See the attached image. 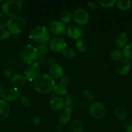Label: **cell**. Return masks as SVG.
Segmentation results:
<instances>
[{"instance_id": "obj_1", "label": "cell", "mask_w": 132, "mask_h": 132, "mask_svg": "<svg viewBox=\"0 0 132 132\" xmlns=\"http://www.w3.org/2000/svg\"><path fill=\"white\" fill-rule=\"evenodd\" d=\"M55 81L49 75L40 74L34 81V88L37 92L47 94L53 90Z\"/></svg>"}, {"instance_id": "obj_2", "label": "cell", "mask_w": 132, "mask_h": 132, "mask_svg": "<svg viewBox=\"0 0 132 132\" xmlns=\"http://www.w3.org/2000/svg\"><path fill=\"white\" fill-rule=\"evenodd\" d=\"M25 1H21V0H12L5 2V3L2 5L1 10L2 13H3L6 16L12 17L16 16L23 8V4L25 3Z\"/></svg>"}, {"instance_id": "obj_3", "label": "cell", "mask_w": 132, "mask_h": 132, "mask_svg": "<svg viewBox=\"0 0 132 132\" xmlns=\"http://www.w3.org/2000/svg\"><path fill=\"white\" fill-rule=\"evenodd\" d=\"M29 37L34 42L43 45L50 40V34L45 27L38 26L31 30Z\"/></svg>"}, {"instance_id": "obj_4", "label": "cell", "mask_w": 132, "mask_h": 132, "mask_svg": "<svg viewBox=\"0 0 132 132\" xmlns=\"http://www.w3.org/2000/svg\"><path fill=\"white\" fill-rule=\"evenodd\" d=\"M26 26L25 20L22 17L16 15L9 19L7 28L10 34L18 35L25 30Z\"/></svg>"}, {"instance_id": "obj_5", "label": "cell", "mask_w": 132, "mask_h": 132, "mask_svg": "<svg viewBox=\"0 0 132 132\" xmlns=\"http://www.w3.org/2000/svg\"><path fill=\"white\" fill-rule=\"evenodd\" d=\"M19 56L23 61L30 64L37 60L39 55L36 48L34 47L32 45H27L22 46L20 49Z\"/></svg>"}, {"instance_id": "obj_6", "label": "cell", "mask_w": 132, "mask_h": 132, "mask_svg": "<svg viewBox=\"0 0 132 132\" xmlns=\"http://www.w3.org/2000/svg\"><path fill=\"white\" fill-rule=\"evenodd\" d=\"M40 65L36 63H30L24 70V76L28 81H34V80L40 75Z\"/></svg>"}, {"instance_id": "obj_7", "label": "cell", "mask_w": 132, "mask_h": 132, "mask_svg": "<svg viewBox=\"0 0 132 132\" xmlns=\"http://www.w3.org/2000/svg\"><path fill=\"white\" fill-rule=\"evenodd\" d=\"M89 113L95 119H102L106 113V108L104 104L101 102H94L89 107Z\"/></svg>"}, {"instance_id": "obj_8", "label": "cell", "mask_w": 132, "mask_h": 132, "mask_svg": "<svg viewBox=\"0 0 132 132\" xmlns=\"http://www.w3.org/2000/svg\"><path fill=\"white\" fill-rule=\"evenodd\" d=\"M65 24L60 21H53L48 24L47 30L49 33L54 36H61L66 32Z\"/></svg>"}, {"instance_id": "obj_9", "label": "cell", "mask_w": 132, "mask_h": 132, "mask_svg": "<svg viewBox=\"0 0 132 132\" xmlns=\"http://www.w3.org/2000/svg\"><path fill=\"white\" fill-rule=\"evenodd\" d=\"M49 41L50 50L54 52H62L67 46V44L65 42L64 39L62 37H52Z\"/></svg>"}, {"instance_id": "obj_10", "label": "cell", "mask_w": 132, "mask_h": 132, "mask_svg": "<svg viewBox=\"0 0 132 132\" xmlns=\"http://www.w3.org/2000/svg\"><path fill=\"white\" fill-rule=\"evenodd\" d=\"M72 17L78 25H84L89 21V15L85 9L80 8L74 12Z\"/></svg>"}, {"instance_id": "obj_11", "label": "cell", "mask_w": 132, "mask_h": 132, "mask_svg": "<svg viewBox=\"0 0 132 132\" xmlns=\"http://www.w3.org/2000/svg\"><path fill=\"white\" fill-rule=\"evenodd\" d=\"M131 68V64L130 61L124 58L118 61L115 66L116 72L121 76H125L128 74L130 71Z\"/></svg>"}, {"instance_id": "obj_12", "label": "cell", "mask_w": 132, "mask_h": 132, "mask_svg": "<svg viewBox=\"0 0 132 132\" xmlns=\"http://www.w3.org/2000/svg\"><path fill=\"white\" fill-rule=\"evenodd\" d=\"M20 96V91L17 88H9L3 90L1 97L2 99L5 101H14L19 98Z\"/></svg>"}, {"instance_id": "obj_13", "label": "cell", "mask_w": 132, "mask_h": 132, "mask_svg": "<svg viewBox=\"0 0 132 132\" xmlns=\"http://www.w3.org/2000/svg\"><path fill=\"white\" fill-rule=\"evenodd\" d=\"M65 34L74 39H79L83 36V28L78 24H71L66 29Z\"/></svg>"}, {"instance_id": "obj_14", "label": "cell", "mask_w": 132, "mask_h": 132, "mask_svg": "<svg viewBox=\"0 0 132 132\" xmlns=\"http://www.w3.org/2000/svg\"><path fill=\"white\" fill-rule=\"evenodd\" d=\"M49 107L50 110L55 112L63 110L65 107V102L60 97H54L49 102Z\"/></svg>"}, {"instance_id": "obj_15", "label": "cell", "mask_w": 132, "mask_h": 132, "mask_svg": "<svg viewBox=\"0 0 132 132\" xmlns=\"http://www.w3.org/2000/svg\"><path fill=\"white\" fill-rule=\"evenodd\" d=\"M49 76L53 79H60L63 76V69L61 65L54 64L49 68Z\"/></svg>"}, {"instance_id": "obj_16", "label": "cell", "mask_w": 132, "mask_h": 132, "mask_svg": "<svg viewBox=\"0 0 132 132\" xmlns=\"http://www.w3.org/2000/svg\"><path fill=\"white\" fill-rule=\"evenodd\" d=\"M10 113V106L7 102L0 99V121L6 119Z\"/></svg>"}, {"instance_id": "obj_17", "label": "cell", "mask_w": 132, "mask_h": 132, "mask_svg": "<svg viewBox=\"0 0 132 132\" xmlns=\"http://www.w3.org/2000/svg\"><path fill=\"white\" fill-rule=\"evenodd\" d=\"M83 129V123L80 120H73L68 125V132H82Z\"/></svg>"}, {"instance_id": "obj_18", "label": "cell", "mask_w": 132, "mask_h": 132, "mask_svg": "<svg viewBox=\"0 0 132 132\" xmlns=\"http://www.w3.org/2000/svg\"><path fill=\"white\" fill-rule=\"evenodd\" d=\"M71 116H72V110L69 108H65L60 115L59 122L62 125H65L70 121Z\"/></svg>"}, {"instance_id": "obj_19", "label": "cell", "mask_w": 132, "mask_h": 132, "mask_svg": "<svg viewBox=\"0 0 132 132\" xmlns=\"http://www.w3.org/2000/svg\"><path fill=\"white\" fill-rule=\"evenodd\" d=\"M128 41V35L124 32L119 34L115 37V43L119 48H124V46H126Z\"/></svg>"}, {"instance_id": "obj_20", "label": "cell", "mask_w": 132, "mask_h": 132, "mask_svg": "<svg viewBox=\"0 0 132 132\" xmlns=\"http://www.w3.org/2000/svg\"><path fill=\"white\" fill-rule=\"evenodd\" d=\"M26 78L21 74H15L10 80V83L15 86H22L25 84Z\"/></svg>"}, {"instance_id": "obj_21", "label": "cell", "mask_w": 132, "mask_h": 132, "mask_svg": "<svg viewBox=\"0 0 132 132\" xmlns=\"http://www.w3.org/2000/svg\"><path fill=\"white\" fill-rule=\"evenodd\" d=\"M115 116L120 121H125L128 118V111L124 107L117 106L115 109Z\"/></svg>"}, {"instance_id": "obj_22", "label": "cell", "mask_w": 132, "mask_h": 132, "mask_svg": "<svg viewBox=\"0 0 132 132\" xmlns=\"http://www.w3.org/2000/svg\"><path fill=\"white\" fill-rule=\"evenodd\" d=\"M116 6L121 11H126L131 7V2L129 0H120L116 2Z\"/></svg>"}, {"instance_id": "obj_23", "label": "cell", "mask_w": 132, "mask_h": 132, "mask_svg": "<svg viewBox=\"0 0 132 132\" xmlns=\"http://www.w3.org/2000/svg\"><path fill=\"white\" fill-rule=\"evenodd\" d=\"M53 90L56 94L60 95H64L67 93V88L66 85L59 82V83L55 84Z\"/></svg>"}, {"instance_id": "obj_24", "label": "cell", "mask_w": 132, "mask_h": 132, "mask_svg": "<svg viewBox=\"0 0 132 132\" xmlns=\"http://www.w3.org/2000/svg\"><path fill=\"white\" fill-rule=\"evenodd\" d=\"M124 59L128 61H132V43L124 46L122 51Z\"/></svg>"}, {"instance_id": "obj_25", "label": "cell", "mask_w": 132, "mask_h": 132, "mask_svg": "<svg viewBox=\"0 0 132 132\" xmlns=\"http://www.w3.org/2000/svg\"><path fill=\"white\" fill-rule=\"evenodd\" d=\"M76 46L78 51L84 53L86 52V50H87L88 44L85 40H84V39L80 38L79 39L76 40Z\"/></svg>"}, {"instance_id": "obj_26", "label": "cell", "mask_w": 132, "mask_h": 132, "mask_svg": "<svg viewBox=\"0 0 132 132\" xmlns=\"http://www.w3.org/2000/svg\"><path fill=\"white\" fill-rule=\"evenodd\" d=\"M60 19L62 23L65 24L69 23L72 19V15L71 13L68 10H63L60 14Z\"/></svg>"}, {"instance_id": "obj_27", "label": "cell", "mask_w": 132, "mask_h": 132, "mask_svg": "<svg viewBox=\"0 0 132 132\" xmlns=\"http://www.w3.org/2000/svg\"><path fill=\"white\" fill-rule=\"evenodd\" d=\"M122 56L123 54L122 51H120V50H118V49L112 50L109 54L110 59L112 61H118L122 59Z\"/></svg>"}, {"instance_id": "obj_28", "label": "cell", "mask_w": 132, "mask_h": 132, "mask_svg": "<svg viewBox=\"0 0 132 132\" xmlns=\"http://www.w3.org/2000/svg\"><path fill=\"white\" fill-rule=\"evenodd\" d=\"M62 53L63 56L67 59H73L77 55L76 51L73 48H65Z\"/></svg>"}, {"instance_id": "obj_29", "label": "cell", "mask_w": 132, "mask_h": 132, "mask_svg": "<svg viewBox=\"0 0 132 132\" xmlns=\"http://www.w3.org/2000/svg\"><path fill=\"white\" fill-rule=\"evenodd\" d=\"M98 3L102 7L105 9H109L115 6V4L116 3V1L115 0H109V1H99Z\"/></svg>"}, {"instance_id": "obj_30", "label": "cell", "mask_w": 132, "mask_h": 132, "mask_svg": "<svg viewBox=\"0 0 132 132\" xmlns=\"http://www.w3.org/2000/svg\"><path fill=\"white\" fill-rule=\"evenodd\" d=\"M8 22L9 19L7 16H6L3 13H0V28H5L7 27Z\"/></svg>"}, {"instance_id": "obj_31", "label": "cell", "mask_w": 132, "mask_h": 132, "mask_svg": "<svg viewBox=\"0 0 132 132\" xmlns=\"http://www.w3.org/2000/svg\"><path fill=\"white\" fill-rule=\"evenodd\" d=\"M10 36V33L5 28H0V40H6Z\"/></svg>"}, {"instance_id": "obj_32", "label": "cell", "mask_w": 132, "mask_h": 132, "mask_svg": "<svg viewBox=\"0 0 132 132\" xmlns=\"http://www.w3.org/2000/svg\"><path fill=\"white\" fill-rule=\"evenodd\" d=\"M36 50H37L38 53V55H41V56L45 55V54L49 52V48H48V47L44 45H40L38 47L36 48Z\"/></svg>"}, {"instance_id": "obj_33", "label": "cell", "mask_w": 132, "mask_h": 132, "mask_svg": "<svg viewBox=\"0 0 132 132\" xmlns=\"http://www.w3.org/2000/svg\"><path fill=\"white\" fill-rule=\"evenodd\" d=\"M83 97L88 102H91L93 100V95L91 92L89 90H85L83 92Z\"/></svg>"}, {"instance_id": "obj_34", "label": "cell", "mask_w": 132, "mask_h": 132, "mask_svg": "<svg viewBox=\"0 0 132 132\" xmlns=\"http://www.w3.org/2000/svg\"><path fill=\"white\" fill-rule=\"evenodd\" d=\"M20 102L23 105L25 106H28L31 104L30 101L28 97L25 96H21L20 97Z\"/></svg>"}, {"instance_id": "obj_35", "label": "cell", "mask_w": 132, "mask_h": 132, "mask_svg": "<svg viewBox=\"0 0 132 132\" xmlns=\"http://www.w3.org/2000/svg\"><path fill=\"white\" fill-rule=\"evenodd\" d=\"M77 99V96L74 94H71L66 97V101L74 103V102Z\"/></svg>"}, {"instance_id": "obj_36", "label": "cell", "mask_w": 132, "mask_h": 132, "mask_svg": "<svg viewBox=\"0 0 132 132\" xmlns=\"http://www.w3.org/2000/svg\"><path fill=\"white\" fill-rule=\"evenodd\" d=\"M87 6H89V8L91 10H97L98 9V6L97 5V4L94 3L93 2H88L87 3Z\"/></svg>"}, {"instance_id": "obj_37", "label": "cell", "mask_w": 132, "mask_h": 132, "mask_svg": "<svg viewBox=\"0 0 132 132\" xmlns=\"http://www.w3.org/2000/svg\"><path fill=\"white\" fill-rule=\"evenodd\" d=\"M60 81L61 83L66 85V84H67L69 82V78L67 77H66V76H63L60 79Z\"/></svg>"}, {"instance_id": "obj_38", "label": "cell", "mask_w": 132, "mask_h": 132, "mask_svg": "<svg viewBox=\"0 0 132 132\" xmlns=\"http://www.w3.org/2000/svg\"><path fill=\"white\" fill-rule=\"evenodd\" d=\"M41 121V118L39 116H36L33 119V122L35 125H38Z\"/></svg>"}, {"instance_id": "obj_39", "label": "cell", "mask_w": 132, "mask_h": 132, "mask_svg": "<svg viewBox=\"0 0 132 132\" xmlns=\"http://www.w3.org/2000/svg\"><path fill=\"white\" fill-rule=\"evenodd\" d=\"M126 132H132V124L129 125V126L127 127L126 131Z\"/></svg>"}, {"instance_id": "obj_40", "label": "cell", "mask_w": 132, "mask_h": 132, "mask_svg": "<svg viewBox=\"0 0 132 132\" xmlns=\"http://www.w3.org/2000/svg\"><path fill=\"white\" fill-rule=\"evenodd\" d=\"M5 76H6V77H10V75H11V73H10V71L6 70L5 72Z\"/></svg>"}, {"instance_id": "obj_41", "label": "cell", "mask_w": 132, "mask_h": 132, "mask_svg": "<svg viewBox=\"0 0 132 132\" xmlns=\"http://www.w3.org/2000/svg\"><path fill=\"white\" fill-rule=\"evenodd\" d=\"M3 90V85L0 83V96H1V94H2Z\"/></svg>"}]
</instances>
